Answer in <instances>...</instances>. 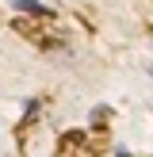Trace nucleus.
I'll return each instance as SVG.
<instances>
[{
	"instance_id": "nucleus-1",
	"label": "nucleus",
	"mask_w": 153,
	"mask_h": 157,
	"mask_svg": "<svg viewBox=\"0 0 153 157\" xmlns=\"http://www.w3.org/2000/svg\"><path fill=\"white\" fill-rule=\"evenodd\" d=\"M12 8L23 12V15H42V19H50V8H46L42 0H12Z\"/></svg>"
},
{
	"instance_id": "nucleus-2",
	"label": "nucleus",
	"mask_w": 153,
	"mask_h": 157,
	"mask_svg": "<svg viewBox=\"0 0 153 157\" xmlns=\"http://www.w3.org/2000/svg\"><path fill=\"white\" fill-rule=\"evenodd\" d=\"M107 115H111V111H107L103 104H99V107H92V127H103V123H107Z\"/></svg>"
},
{
	"instance_id": "nucleus-3",
	"label": "nucleus",
	"mask_w": 153,
	"mask_h": 157,
	"mask_svg": "<svg viewBox=\"0 0 153 157\" xmlns=\"http://www.w3.org/2000/svg\"><path fill=\"white\" fill-rule=\"evenodd\" d=\"M115 157H134V153H130L126 146H119V150H115Z\"/></svg>"
}]
</instances>
